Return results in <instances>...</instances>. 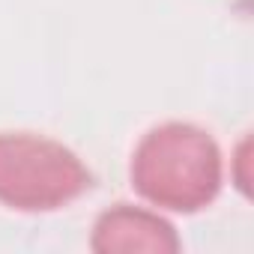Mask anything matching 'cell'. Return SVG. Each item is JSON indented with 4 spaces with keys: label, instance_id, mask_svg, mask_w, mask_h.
<instances>
[{
    "label": "cell",
    "instance_id": "cell-2",
    "mask_svg": "<svg viewBox=\"0 0 254 254\" xmlns=\"http://www.w3.org/2000/svg\"><path fill=\"white\" fill-rule=\"evenodd\" d=\"M93 186L84 162L60 141L33 132H0V203L18 212H51Z\"/></svg>",
    "mask_w": 254,
    "mask_h": 254
},
{
    "label": "cell",
    "instance_id": "cell-1",
    "mask_svg": "<svg viewBox=\"0 0 254 254\" xmlns=\"http://www.w3.org/2000/svg\"><path fill=\"white\" fill-rule=\"evenodd\" d=\"M132 186L162 209L197 212L221 191L218 144L191 123L156 126L135 147Z\"/></svg>",
    "mask_w": 254,
    "mask_h": 254
},
{
    "label": "cell",
    "instance_id": "cell-3",
    "mask_svg": "<svg viewBox=\"0 0 254 254\" xmlns=\"http://www.w3.org/2000/svg\"><path fill=\"white\" fill-rule=\"evenodd\" d=\"M90 248L99 254H117V251H126V254H132V251L135 254L138 251L177 254L180 236H177L174 224L165 221L162 215L141 209V206L117 203L96 218Z\"/></svg>",
    "mask_w": 254,
    "mask_h": 254
}]
</instances>
